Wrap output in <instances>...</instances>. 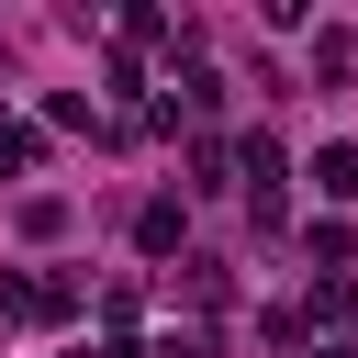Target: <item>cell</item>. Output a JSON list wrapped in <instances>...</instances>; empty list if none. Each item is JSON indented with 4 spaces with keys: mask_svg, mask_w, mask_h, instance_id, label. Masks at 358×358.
Returning <instances> with one entry per match:
<instances>
[{
    "mask_svg": "<svg viewBox=\"0 0 358 358\" xmlns=\"http://www.w3.org/2000/svg\"><path fill=\"white\" fill-rule=\"evenodd\" d=\"M0 313H11V324H67V313H78V280H56V268H11V280H0Z\"/></svg>",
    "mask_w": 358,
    "mask_h": 358,
    "instance_id": "6da1fadb",
    "label": "cell"
},
{
    "mask_svg": "<svg viewBox=\"0 0 358 358\" xmlns=\"http://www.w3.org/2000/svg\"><path fill=\"white\" fill-rule=\"evenodd\" d=\"M246 179H257V224L280 235V213H291V190H280V179H291V157H280V134H246Z\"/></svg>",
    "mask_w": 358,
    "mask_h": 358,
    "instance_id": "7a4b0ae2",
    "label": "cell"
},
{
    "mask_svg": "<svg viewBox=\"0 0 358 358\" xmlns=\"http://www.w3.org/2000/svg\"><path fill=\"white\" fill-rule=\"evenodd\" d=\"M11 224H22L34 246H56V235H67V190H22V201H11Z\"/></svg>",
    "mask_w": 358,
    "mask_h": 358,
    "instance_id": "3957f363",
    "label": "cell"
},
{
    "mask_svg": "<svg viewBox=\"0 0 358 358\" xmlns=\"http://www.w3.org/2000/svg\"><path fill=\"white\" fill-rule=\"evenodd\" d=\"M179 235H190L179 201H145V213H134V246H145V257H179Z\"/></svg>",
    "mask_w": 358,
    "mask_h": 358,
    "instance_id": "277c9868",
    "label": "cell"
},
{
    "mask_svg": "<svg viewBox=\"0 0 358 358\" xmlns=\"http://www.w3.org/2000/svg\"><path fill=\"white\" fill-rule=\"evenodd\" d=\"M313 190H324V201H358V145H347V134L313 145Z\"/></svg>",
    "mask_w": 358,
    "mask_h": 358,
    "instance_id": "5b68a950",
    "label": "cell"
},
{
    "mask_svg": "<svg viewBox=\"0 0 358 358\" xmlns=\"http://www.w3.org/2000/svg\"><path fill=\"white\" fill-rule=\"evenodd\" d=\"M347 67H358V22H324V34H313V78H324V90H336V78H347Z\"/></svg>",
    "mask_w": 358,
    "mask_h": 358,
    "instance_id": "8992f818",
    "label": "cell"
},
{
    "mask_svg": "<svg viewBox=\"0 0 358 358\" xmlns=\"http://www.w3.org/2000/svg\"><path fill=\"white\" fill-rule=\"evenodd\" d=\"M34 157H45V134H34V123H11V112H0V179H22V168H34Z\"/></svg>",
    "mask_w": 358,
    "mask_h": 358,
    "instance_id": "52a82bcc",
    "label": "cell"
},
{
    "mask_svg": "<svg viewBox=\"0 0 358 358\" xmlns=\"http://www.w3.org/2000/svg\"><path fill=\"white\" fill-rule=\"evenodd\" d=\"M90 358H145V347H134V336H101V347H90Z\"/></svg>",
    "mask_w": 358,
    "mask_h": 358,
    "instance_id": "ba28073f",
    "label": "cell"
},
{
    "mask_svg": "<svg viewBox=\"0 0 358 358\" xmlns=\"http://www.w3.org/2000/svg\"><path fill=\"white\" fill-rule=\"evenodd\" d=\"M313 358H358V347H313Z\"/></svg>",
    "mask_w": 358,
    "mask_h": 358,
    "instance_id": "9c48e42d",
    "label": "cell"
}]
</instances>
